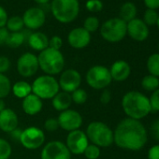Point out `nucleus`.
<instances>
[{
  "instance_id": "cd10ccee",
  "label": "nucleus",
  "mask_w": 159,
  "mask_h": 159,
  "mask_svg": "<svg viewBox=\"0 0 159 159\" xmlns=\"http://www.w3.org/2000/svg\"><path fill=\"white\" fill-rule=\"evenodd\" d=\"M147 68L150 75L159 78V53H153L147 60Z\"/></svg>"
},
{
  "instance_id": "a18cd8bd",
  "label": "nucleus",
  "mask_w": 159,
  "mask_h": 159,
  "mask_svg": "<svg viewBox=\"0 0 159 159\" xmlns=\"http://www.w3.org/2000/svg\"><path fill=\"white\" fill-rule=\"evenodd\" d=\"M144 4L149 10H155L159 8V0H144Z\"/></svg>"
},
{
  "instance_id": "2eb2a0df",
  "label": "nucleus",
  "mask_w": 159,
  "mask_h": 159,
  "mask_svg": "<svg viewBox=\"0 0 159 159\" xmlns=\"http://www.w3.org/2000/svg\"><path fill=\"white\" fill-rule=\"evenodd\" d=\"M24 21V25L31 30H37L43 26L46 21L45 12L37 7L30 8L25 11L24 16L22 17Z\"/></svg>"
},
{
  "instance_id": "412c9836",
  "label": "nucleus",
  "mask_w": 159,
  "mask_h": 159,
  "mask_svg": "<svg viewBox=\"0 0 159 159\" xmlns=\"http://www.w3.org/2000/svg\"><path fill=\"white\" fill-rule=\"evenodd\" d=\"M27 41L28 45L34 51H38L39 52L49 47V39L42 32H34L30 34Z\"/></svg>"
},
{
  "instance_id": "58836bf2",
  "label": "nucleus",
  "mask_w": 159,
  "mask_h": 159,
  "mask_svg": "<svg viewBox=\"0 0 159 159\" xmlns=\"http://www.w3.org/2000/svg\"><path fill=\"white\" fill-rule=\"evenodd\" d=\"M11 60L7 56H0V74H5L11 68Z\"/></svg>"
},
{
  "instance_id": "7ed1b4c3",
  "label": "nucleus",
  "mask_w": 159,
  "mask_h": 159,
  "mask_svg": "<svg viewBox=\"0 0 159 159\" xmlns=\"http://www.w3.org/2000/svg\"><path fill=\"white\" fill-rule=\"evenodd\" d=\"M39 66L45 75H57L64 70L65 57L63 53L52 48H47L39 52L38 56Z\"/></svg>"
},
{
  "instance_id": "aec40b11",
  "label": "nucleus",
  "mask_w": 159,
  "mask_h": 159,
  "mask_svg": "<svg viewBox=\"0 0 159 159\" xmlns=\"http://www.w3.org/2000/svg\"><path fill=\"white\" fill-rule=\"evenodd\" d=\"M42 107H43L42 99H40L39 97H37L33 93L27 96L26 98H25L22 102L23 111L27 115H30V116H34L39 113L42 110Z\"/></svg>"
},
{
  "instance_id": "473e14b6",
  "label": "nucleus",
  "mask_w": 159,
  "mask_h": 159,
  "mask_svg": "<svg viewBox=\"0 0 159 159\" xmlns=\"http://www.w3.org/2000/svg\"><path fill=\"white\" fill-rule=\"evenodd\" d=\"M84 156L87 159H98L100 156V148L95 144H88L84 152Z\"/></svg>"
},
{
  "instance_id": "9d476101",
  "label": "nucleus",
  "mask_w": 159,
  "mask_h": 159,
  "mask_svg": "<svg viewBox=\"0 0 159 159\" xmlns=\"http://www.w3.org/2000/svg\"><path fill=\"white\" fill-rule=\"evenodd\" d=\"M89 144V139L84 131L78 129L68 132L66 139V145L70 153L80 155L84 154V150Z\"/></svg>"
},
{
  "instance_id": "393cba45",
  "label": "nucleus",
  "mask_w": 159,
  "mask_h": 159,
  "mask_svg": "<svg viewBox=\"0 0 159 159\" xmlns=\"http://www.w3.org/2000/svg\"><path fill=\"white\" fill-rule=\"evenodd\" d=\"M141 87L144 90L150 92H153L157 90L159 87V78L150 74L144 76L141 80Z\"/></svg>"
},
{
  "instance_id": "39448f33",
  "label": "nucleus",
  "mask_w": 159,
  "mask_h": 159,
  "mask_svg": "<svg viewBox=\"0 0 159 159\" xmlns=\"http://www.w3.org/2000/svg\"><path fill=\"white\" fill-rule=\"evenodd\" d=\"M51 11L53 17L59 23L69 24L79 15V0H52Z\"/></svg>"
},
{
  "instance_id": "f704fd0d",
  "label": "nucleus",
  "mask_w": 159,
  "mask_h": 159,
  "mask_svg": "<svg viewBox=\"0 0 159 159\" xmlns=\"http://www.w3.org/2000/svg\"><path fill=\"white\" fill-rule=\"evenodd\" d=\"M87 11L91 12H99L103 9V3L100 0H88L85 4Z\"/></svg>"
},
{
  "instance_id": "ea45409f",
  "label": "nucleus",
  "mask_w": 159,
  "mask_h": 159,
  "mask_svg": "<svg viewBox=\"0 0 159 159\" xmlns=\"http://www.w3.org/2000/svg\"><path fill=\"white\" fill-rule=\"evenodd\" d=\"M148 159H159V144L153 145L149 149Z\"/></svg>"
},
{
  "instance_id": "9b49d317",
  "label": "nucleus",
  "mask_w": 159,
  "mask_h": 159,
  "mask_svg": "<svg viewBox=\"0 0 159 159\" xmlns=\"http://www.w3.org/2000/svg\"><path fill=\"white\" fill-rule=\"evenodd\" d=\"M82 84V75L78 70L74 68H67L61 72L58 80V84L62 91L71 94Z\"/></svg>"
},
{
  "instance_id": "5701e85b",
  "label": "nucleus",
  "mask_w": 159,
  "mask_h": 159,
  "mask_svg": "<svg viewBox=\"0 0 159 159\" xmlns=\"http://www.w3.org/2000/svg\"><path fill=\"white\" fill-rule=\"evenodd\" d=\"M12 94L18 98H25L32 94L31 84L25 81H18L11 86Z\"/></svg>"
},
{
  "instance_id": "a211bd4d",
  "label": "nucleus",
  "mask_w": 159,
  "mask_h": 159,
  "mask_svg": "<svg viewBox=\"0 0 159 159\" xmlns=\"http://www.w3.org/2000/svg\"><path fill=\"white\" fill-rule=\"evenodd\" d=\"M19 119L16 112L11 109H5L0 112V130L11 133L18 127Z\"/></svg>"
},
{
  "instance_id": "7c9ffc66",
  "label": "nucleus",
  "mask_w": 159,
  "mask_h": 159,
  "mask_svg": "<svg viewBox=\"0 0 159 159\" xmlns=\"http://www.w3.org/2000/svg\"><path fill=\"white\" fill-rule=\"evenodd\" d=\"M11 145L4 139L0 138V159H9L11 155Z\"/></svg>"
},
{
  "instance_id": "8fccbe9b",
  "label": "nucleus",
  "mask_w": 159,
  "mask_h": 159,
  "mask_svg": "<svg viewBox=\"0 0 159 159\" xmlns=\"http://www.w3.org/2000/svg\"><path fill=\"white\" fill-rule=\"evenodd\" d=\"M156 25H157V26H158V28H159V15H158V19H157V23H156Z\"/></svg>"
},
{
  "instance_id": "4be33fe9",
  "label": "nucleus",
  "mask_w": 159,
  "mask_h": 159,
  "mask_svg": "<svg viewBox=\"0 0 159 159\" xmlns=\"http://www.w3.org/2000/svg\"><path fill=\"white\" fill-rule=\"evenodd\" d=\"M72 104L71 95L69 93L59 91L52 99V105L57 111H64L68 110Z\"/></svg>"
},
{
  "instance_id": "c85d7f7f",
  "label": "nucleus",
  "mask_w": 159,
  "mask_h": 159,
  "mask_svg": "<svg viewBox=\"0 0 159 159\" xmlns=\"http://www.w3.org/2000/svg\"><path fill=\"white\" fill-rule=\"evenodd\" d=\"M11 83L9 77L5 74H0V98H7L11 92Z\"/></svg>"
},
{
  "instance_id": "c9c22d12",
  "label": "nucleus",
  "mask_w": 159,
  "mask_h": 159,
  "mask_svg": "<svg viewBox=\"0 0 159 159\" xmlns=\"http://www.w3.org/2000/svg\"><path fill=\"white\" fill-rule=\"evenodd\" d=\"M151 111H159V88L153 91L149 98Z\"/></svg>"
},
{
  "instance_id": "f3484780",
  "label": "nucleus",
  "mask_w": 159,
  "mask_h": 159,
  "mask_svg": "<svg viewBox=\"0 0 159 159\" xmlns=\"http://www.w3.org/2000/svg\"><path fill=\"white\" fill-rule=\"evenodd\" d=\"M126 33L137 41H143L149 36L147 25L139 19H133L126 24Z\"/></svg>"
},
{
  "instance_id": "4468645a",
  "label": "nucleus",
  "mask_w": 159,
  "mask_h": 159,
  "mask_svg": "<svg viewBox=\"0 0 159 159\" xmlns=\"http://www.w3.org/2000/svg\"><path fill=\"white\" fill-rule=\"evenodd\" d=\"M38 56L31 52H25L22 54L17 60L18 73L24 78H30L34 76L39 70Z\"/></svg>"
},
{
  "instance_id": "423d86ee",
  "label": "nucleus",
  "mask_w": 159,
  "mask_h": 159,
  "mask_svg": "<svg viewBox=\"0 0 159 159\" xmlns=\"http://www.w3.org/2000/svg\"><path fill=\"white\" fill-rule=\"evenodd\" d=\"M32 93L40 99H52V98L60 91L58 81L50 75H41L34 80L31 84Z\"/></svg>"
},
{
  "instance_id": "ddd939ff",
  "label": "nucleus",
  "mask_w": 159,
  "mask_h": 159,
  "mask_svg": "<svg viewBox=\"0 0 159 159\" xmlns=\"http://www.w3.org/2000/svg\"><path fill=\"white\" fill-rule=\"evenodd\" d=\"M57 120L59 123V127L67 132L80 129L84 123L82 114L72 109L61 111Z\"/></svg>"
},
{
  "instance_id": "f8f14e48",
  "label": "nucleus",
  "mask_w": 159,
  "mask_h": 159,
  "mask_svg": "<svg viewBox=\"0 0 159 159\" xmlns=\"http://www.w3.org/2000/svg\"><path fill=\"white\" fill-rule=\"evenodd\" d=\"M71 153L65 142L52 140L46 143L41 151V159H70Z\"/></svg>"
},
{
  "instance_id": "b1692460",
  "label": "nucleus",
  "mask_w": 159,
  "mask_h": 159,
  "mask_svg": "<svg viewBox=\"0 0 159 159\" xmlns=\"http://www.w3.org/2000/svg\"><path fill=\"white\" fill-rule=\"evenodd\" d=\"M136 14H137V9H136V6L133 3L126 2L121 7V10H120L121 18L120 19H122L124 22L128 23L131 20L135 19Z\"/></svg>"
},
{
  "instance_id": "6e6552de",
  "label": "nucleus",
  "mask_w": 159,
  "mask_h": 159,
  "mask_svg": "<svg viewBox=\"0 0 159 159\" xmlns=\"http://www.w3.org/2000/svg\"><path fill=\"white\" fill-rule=\"evenodd\" d=\"M101 37L108 42L121 41L126 33V23L120 18H112L105 22L100 28Z\"/></svg>"
},
{
  "instance_id": "f03ea898",
  "label": "nucleus",
  "mask_w": 159,
  "mask_h": 159,
  "mask_svg": "<svg viewBox=\"0 0 159 159\" xmlns=\"http://www.w3.org/2000/svg\"><path fill=\"white\" fill-rule=\"evenodd\" d=\"M122 108L128 118L140 120L151 112L149 98L140 92L129 91L122 98Z\"/></svg>"
},
{
  "instance_id": "1a4fd4ad",
  "label": "nucleus",
  "mask_w": 159,
  "mask_h": 159,
  "mask_svg": "<svg viewBox=\"0 0 159 159\" xmlns=\"http://www.w3.org/2000/svg\"><path fill=\"white\" fill-rule=\"evenodd\" d=\"M46 137L42 129L37 126H28L23 130L20 143L28 150H37L45 142Z\"/></svg>"
},
{
  "instance_id": "dca6fc26",
  "label": "nucleus",
  "mask_w": 159,
  "mask_h": 159,
  "mask_svg": "<svg viewBox=\"0 0 159 159\" xmlns=\"http://www.w3.org/2000/svg\"><path fill=\"white\" fill-rule=\"evenodd\" d=\"M67 41L74 49H84L91 42V34L84 27H76L69 32Z\"/></svg>"
},
{
  "instance_id": "37998d69",
  "label": "nucleus",
  "mask_w": 159,
  "mask_h": 159,
  "mask_svg": "<svg viewBox=\"0 0 159 159\" xmlns=\"http://www.w3.org/2000/svg\"><path fill=\"white\" fill-rule=\"evenodd\" d=\"M8 19L9 17H8V13L6 10L2 6H0V28L6 26Z\"/></svg>"
},
{
  "instance_id": "a19ab883",
  "label": "nucleus",
  "mask_w": 159,
  "mask_h": 159,
  "mask_svg": "<svg viewBox=\"0 0 159 159\" xmlns=\"http://www.w3.org/2000/svg\"><path fill=\"white\" fill-rule=\"evenodd\" d=\"M111 99V91L108 90V89H104L103 92L100 95V98H99L100 102L103 105H107V104L110 103Z\"/></svg>"
},
{
  "instance_id": "4c0bfd02",
  "label": "nucleus",
  "mask_w": 159,
  "mask_h": 159,
  "mask_svg": "<svg viewBox=\"0 0 159 159\" xmlns=\"http://www.w3.org/2000/svg\"><path fill=\"white\" fill-rule=\"evenodd\" d=\"M62 46H63V40L59 36H53L49 39V48L60 51Z\"/></svg>"
},
{
  "instance_id": "c03bdc74",
  "label": "nucleus",
  "mask_w": 159,
  "mask_h": 159,
  "mask_svg": "<svg viewBox=\"0 0 159 159\" xmlns=\"http://www.w3.org/2000/svg\"><path fill=\"white\" fill-rule=\"evenodd\" d=\"M151 134L156 140L159 141V119L156 120L151 126Z\"/></svg>"
},
{
  "instance_id": "a878e982",
  "label": "nucleus",
  "mask_w": 159,
  "mask_h": 159,
  "mask_svg": "<svg viewBox=\"0 0 159 159\" xmlns=\"http://www.w3.org/2000/svg\"><path fill=\"white\" fill-rule=\"evenodd\" d=\"M25 37L24 32H13L10 33V36L8 38L6 45L11 47V48H19L20 46L23 45L25 42Z\"/></svg>"
},
{
  "instance_id": "20e7f679",
  "label": "nucleus",
  "mask_w": 159,
  "mask_h": 159,
  "mask_svg": "<svg viewBox=\"0 0 159 159\" xmlns=\"http://www.w3.org/2000/svg\"><path fill=\"white\" fill-rule=\"evenodd\" d=\"M85 134L89 141L99 148L110 147L113 143V131L103 122H91L87 125Z\"/></svg>"
},
{
  "instance_id": "2f4dec72",
  "label": "nucleus",
  "mask_w": 159,
  "mask_h": 159,
  "mask_svg": "<svg viewBox=\"0 0 159 159\" xmlns=\"http://www.w3.org/2000/svg\"><path fill=\"white\" fill-rule=\"evenodd\" d=\"M99 27V21L95 16H89L85 19L84 23V28L88 31L90 34L93 32H96Z\"/></svg>"
},
{
  "instance_id": "79ce46f5",
  "label": "nucleus",
  "mask_w": 159,
  "mask_h": 159,
  "mask_svg": "<svg viewBox=\"0 0 159 159\" xmlns=\"http://www.w3.org/2000/svg\"><path fill=\"white\" fill-rule=\"evenodd\" d=\"M9 36H10V31L6 27L0 28V46L6 45Z\"/></svg>"
},
{
  "instance_id": "72a5a7b5",
  "label": "nucleus",
  "mask_w": 159,
  "mask_h": 159,
  "mask_svg": "<svg viewBox=\"0 0 159 159\" xmlns=\"http://www.w3.org/2000/svg\"><path fill=\"white\" fill-rule=\"evenodd\" d=\"M158 14L154 10H147L144 13V23L148 25H153L157 23Z\"/></svg>"
},
{
  "instance_id": "bb28decb",
  "label": "nucleus",
  "mask_w": 159,
  "mask_h": 159,
  "mask_svg": "<svg viewBox=\"0 0 159 159\" xmlns=\"http://www.w3.org/2000/svg\"><path fill=\"white\" fill-rule=\"evenodd\" d=\"M24 21L23 18L20 16H12L8 19L6 24V28L13 33V32H21L24 28Z\"/></svg>"
},
{
  "instance_id": "6ab92c4d",
  "label": "nucleus",
  "mask_w": 159,
  "mask_h": 159,
  "mask_svg": "<svg viewBox=\"0 0 159 159\" xmlns=\"http://www.w3.org/2000/svg\"><path fill=\"white\" fill-rule=\"evenodd\" d=\"M110 69V73L111 79L116 82H124L130 76L131 67L129 64L125 60H117L115 61Z\"/></svg>"
},
{
  "instance_id": "49530a36",
  "label": "nucleus",
  "mask_w": 159,
  "mask_h": 159,
  "mask_svg": "<svg viewBox=\"0 0 159 159\" xmlns=\"http://www.w3.org/2000/svg\"><path fill=\"white\" fill-rule=\"evenodd\" d=\"M22 132L23 130L20 129L19 127H17L16 129H14L13 131L11 132V138L14 139V140H18L20 141V139H21V136H22Z\"/></svg>"
},
{
  "instance_id": "c756f323",
  "label": "nucleus",
  "mask_w": 159,
  "mask_h": 159,
  "mask_svg": "<svg viewBox=\"0 0 159 159\" xmlns=\"http://www.w3.org/2000/svg\"><path fill=\"white\" fill-rule=\"evenodd\" d=\"M70 95H71L72 102L77 104V105L84 104L87 101V98H88L87 92L84 89H82V88H78L77 90L72 92Z\"/></svg>"
},
{
  "instance_id": "0eeeda50",
  "label": "nucleus",
  "mask_w": 159,
  "mask_h": 159,
  "mask_svg": "<svg viewBox=\"0 0 159 159\" xmlns=\"http://www.w3.org/2000/svg\"><path fill=\"white\" fill-rule=\"evenodd\" d=\"M87 84L96 90H104L111 84L110 69L101 65H97L88 69L85 75Z\"/></svg>"
},
{
  "instance_id": "de8ad7c7",
  "label": "nucleus",
  "mask_w": 159,
  "mask_h": 159,
  "mask_svg": "<svg viewBox=\"0 0 159 159\" xmlns=\"http://www.w3.org/2000/svg\"><path fill=\"white\" fill-rule=\"evenodd\" d=\"M6 109V104H5V101L3 99L0 98V112L2 111H4Z\"/></svg>"
},
{
  "instance_id": "f257e3e1",
  "label": "nucleus",
  "mask_w": 159,
  "mask_h": 159,
  "mask_svg": "<svg viewBox=\"0 0 159 159\" xmlns=\"http://www.w3.org/2000/svg\"><path fill=\"white\" fill-rule=\"evenodd\" d=\"M147 139V131L142 123L128 117L122 120L113 131V143L121 149L139 151L144 147Z\"/></svg>"
},
{
  "instance_id": "e433bc0d",
  "label": "nucleus",
  "mask_w": 159,
  "mask_h": 159,
  "mask_svg": "<svg viewBox=\"0 0 159 159\" xmlns=\"http://www.w3.org/2000/svg\"><path fill=\"white\" fill-rule=\"evenodd\" d=\"M44 128L49 132L56 131L59 128V123H58L57 118L50 117V118L46 119L44 122Z\"/></svg>"
},
{
  "instance_id": "09e8293b",
  "label": "nucleus",
  "mask_w": 159,
  "mask_h": 159,
  "mask_svg": "<svg viewBox=\"0 0 159 159\" xmlns=\"http://www.w3.org/2000/svg\"><path fill=\"white\" fill-rule=\"evenodd\" d=\"M34 1L38 4H40V5H43V4H47L50 0H34Z\"/></svg>"
},
{
  "instance_id": "3c124183",
  "label": "nucleus",
  "mask_w": 159,
  "mask_h": 159,
  "mask_svg": "<svg viewBox=\"0 0 159 159\" xmlns=\"http://www.w3.org/2000/svg\"><path fill=\"white\" fill-rule=\"evenodd\" d=\"M158 50H159V44H158Z\"/></svg>"
}]
</instances>
